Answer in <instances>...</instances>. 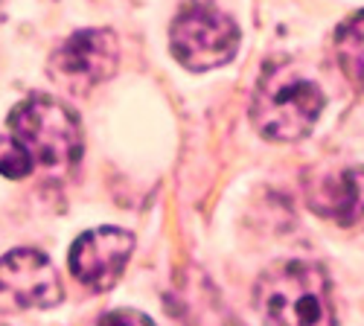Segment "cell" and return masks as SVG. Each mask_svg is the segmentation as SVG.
Instances as JSON below:
<instances>
[{
  "label": "cell",
  "instance_id": "cell-1",
  "mask_svg": "<svg viewBox=\"0 0 364 326\" xmlns=\"http://www.w3.org/2000/svg\"><path fill=\"white\" fill-rule=\"evenodd\" d=\"M257 309L265 326H336L329 280L321 265L289 259L257 283Z\"/></svg>",
  "mask_w": 364,
  "mask_h": 326
},
{
  "label": "cell",
  "instance_id": "cell-2",
  "mask_svg": "<svg viewBox=\"0 0 364 326\" xmlns=\"http://www.w3.org/2000/svg\"><path fill=\"white\" fill-rule=\"evenodd\" d=\"M323 111L321 87L289 65H268L257 82L251 120L268 140L306 137Z\"/></svg>",
  "mask_w": 364,
  "mask_h": 326
},
{
  "label": "cell",
  "instance_id": "cell-3",
  "mask_svg": "<svg viewBox=\"0 0 364 326\" xmlns=\"http://www.w3.org/2000/svg\"><path fill=\"white\" fill-rule=\"evenodd\" d=\"M9 137L21 143L33 166L68 169L82 155V129L79 120L55 99L29 97L18 102L9 114Z\"/></svg>",
  "mask_w": 364,
  "mask_h": 326
},
{
  "label": "cell",
  "instance_id": "cell-4",
  "mask_svg": "<svg viewBox=\"0 0 364 326\" xmlns=\"http://www.w3.org/2000/svg\"><path fill=\"white\" fill-rule=\"evenodd\" d=\"M172 55L193 73L228 65L239 50L236 23L207 4H187L178 12L169 33Z\"/></svg>",
  "mask_w": 364,
  "mask_h": 326
},
{
  "label": "cell",
  "instance_id": "cell-5",
  "mask_svg": "<svg viewBox=\"0 0 364 326\" xmlns=\"http://www.w3.org/2000/svg\"><path fill=\"white\" fill-rule=\"evenodd\" d=\"M65 298L55 265L33 248H18L0 256V315L50 309Z\"/></svg>",
  "mask_w": 364,
  "mask_h": 326
},
{
  "label": "cell",
  "instance_id": "cell-6",
  "mask_svg": "<svg viewBox=\"0 0 364 326\" xmlns=\"http://www.w3.org/2000/svg\"><path fill=\"white\" fill-rule=\"evenodd\" d=\"M117 62L119 47L111 29H82L53 53L50 73L70 91H90L114 76Z\"/></svg>",
  "mask_w": 364,
  "mask_h": 326
},
{
  "label": "cell",
  "instance_id": "cell-7",
  "mask_svg": "<svg viewBox=\"0 0 364 326\" xmlns=\"http://www.w3.org/2000/svg\"><path fill=\"white\" fill-rule=\"evenodd\" d=\"M134 251V236L123 227H97L82 233L70 248V271L79 283L94 291H108Z\"/></svg>",
  "mask_w": 364,
  "mask_h": 326
},
{
  "label": "cell",
  "instance_id": "cell-8",
  "mask_svg": "<svg viewBox=\"0 0 364 326\" xmlns=\"http://www.w3.org/2000/svg\"><path fill=\"white\" fill-rule=\"evenodd\" d=\"M309 207L338 224H353L364 216V166H347L321 175L309 187Z\"/></svg>",
  "mask_w": 364,
  "mask_h": 326
},
{
  "label": "cell",
  "instance_id": "cell-9",
  "mask_svg": "<svg viewBox=\"0 0 364 326\" xmlns=\"http://www.w3.org/2000/svg\"><path fill=\"white\" fill-rule=\"evenodd\" d=\"M336 53L341 70L355 82L364 85V12L353 15L336 36Z\"/></svg>",
  "mask_w": 364,
  "mask_h": 326
},
{
  "label": "cell",
  "instance_id": "cell-10",
  "mask_svg": "<svg viewBox=\"0 0 364 326\" xmlns=\"http://www.w3.org/2000/svg\"><path fill=\"white\" fill-rule=\"evenodd\" d=\"M33 161L21 149V143L9 134H0V175L6 178H26L33 172Z\"/></svg>",
  "mask_w": 364,
  "mask_h": 326
},
{
  "label": "cell",
  "instance_id": "cell-11",
  "mask_svg": "<svg viewBox=\"0 0 364 326\" xmlns=\"http://www.w3.org/2000/svg\"><path fill=\"white\" fill-rule=\"evenodd\" d=\"M97 326H155V323L134 309H117V312H108Z\"/></svg>",
  "mask_w": 364,
  "mask_h": 326
}]
</instances>
